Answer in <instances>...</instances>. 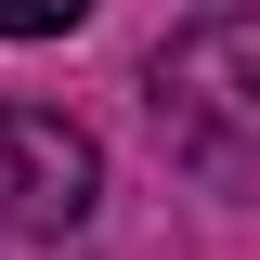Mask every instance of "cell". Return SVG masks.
Listing matches in <instances>:
<instances>
[{
	"instance_id": "3957f363",
	"label": "cell",
	"mask_w": 260,
	"mask_h": 260,
	"mask_svg": "<svg viewBox=\"0 0 260 260\" xmlns=\"http://www.w3.org/2000/svg\"><path fill=\"white\" fill-rule=\"evenodd\" d=\"M91 26V0H0V39H65Z\"/></svg>"
},
{
	"instance_id": "6da1fadb",
	"label": "cell",
	"mask_w": 260,
	"mask_h": 260,
	"mask_svg": "<svg viewBox=\"0 0 260 260\" xmlns=\"http://www.w3.org/2000/svg\"><path fill=\"white\" fill-rule=\"evenodd\" d=\"M143 104H156L169 156L208 195H260V13H195L156 39L143 65Z\"/></svg>"
},
{
	"instance_id": "7a4b0ae2",
	"label": "cell",
	"mask_w": 260,
	"mask_h": 260,
	"mask_svg": "<svg viewBox=\"0 0 260 260\" xmlns=\"http://www.w3.org/2000/svg\"><path fill=\"white\" fill-rule=\"evenodd\" d=\"M104 208V143L52 104H0V234H78Z\"/></svg>"
}]
</instances>
